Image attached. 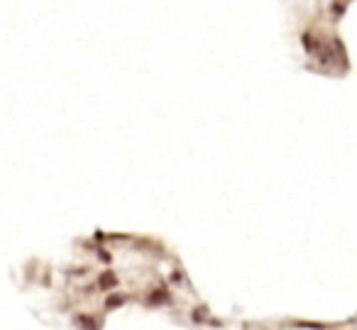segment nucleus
<instances>
[{
  "label": "nucleus",
  "mask_w": 357,
  "mask_h": 330,
  "mask_svg": "<svg viewBox=\"0 0 357 330\" xmlns=\"http://www.w3.org/2000/svg\"><path fill=\"white\" fill-rule=\"evenodd\" d=\"M115 286H118V274H115V271H110V269H108V271H100V276H98V289L110 294Z\"/></svg>",
  "instance_id": "nucleus-1"
},
{
  "label": "nucleus",
  "mask_w": 357,
  "mask_h": 330,
  "mask_svg": "<svg viewBox=\"0 0 357 330\" xmlns=\"http://www.w3.org/2000/svg\"><path fill=\"white\" fill-rule=\"evenodd\" d=\"M127 301L125 294H118V291H110L108 294V299H105V311H113V308H120L122 303Z\"/></svg>",
  "instance_id": "nucleus-3"
},
{
  "label": "nucleus",
  "mask_w": 357,
  "mask_h": 330,
  "mask_svg": "<svg viewBox=\"0 0 357 330\" xmlns=\"http://www.w3.org/2000/svg\"><path fill=\"white\" fill-rule=\"evenodd\" d=\"M76 323L81 326V330H98L95 318H90V316H86V313H79V316H76Z\"/></svg>",
  "instance_id": "nucleus-4"
},
{
  "label": "nucleus",
  "mask_w": 357,
  "mask_h": 330,
  "mask_svg": "<svg viewBox=\"0 0 357 330\" xmlns=\"http://www.w3.org/2000/svg\"><path fill=\"white\" fill-rule=\"evenodd\" d=\"M98 259H103V262H110V254H108L105 249H98Z\"/></svg>",
  "instance_id": "nucleus-7"
},
{
  "label": "nucleus",
  "mask_w": 357,
  "mask_h": 330,
  "mask_svg": "<svg viewBox=\"0 0 357 330\" xmlns=\"http://www.w3.org/2000/svg\"><path fill=\"white\" fill-rule=\"evenodd\" d=\"M147 303L149 306H162V303H169V291L167 289H152V294L147 296Z\"/></svg>",
  "instance_id": "nucleus-2"
},
{
  "label": "nucleus",
  "mask_w": 357,
  "mask_h": 330,
  "mask_svg": "<svg viewBox=\"0 0 357 330\" xmlns=\"http://www.w3.org/2000/svg\"><path fill=\"white\" fill-rule=\"evenodd\" d=\"M172 281H174V284H181V281H183V274L177 269L174 274H172Z\"/></svg>",
  "instance_id": "nucleus-6"
},
{
  "label": "nucleus",
  "mask_w": 357,
  "mask_h": 330,
  "mask_svg": "<svg viewBox=\"0 0 357 330\" xmlns=\"http://www.w3.org/2000/svg\"><path fill=\"white\" fill-rule=\"evenodd\" d=\"M191 318H193V323H206V318H208V308H206V306H196V308H193V313H191Z\"/></svg>",
  "instance_id": "nucleus-5"
}]
</instances>
